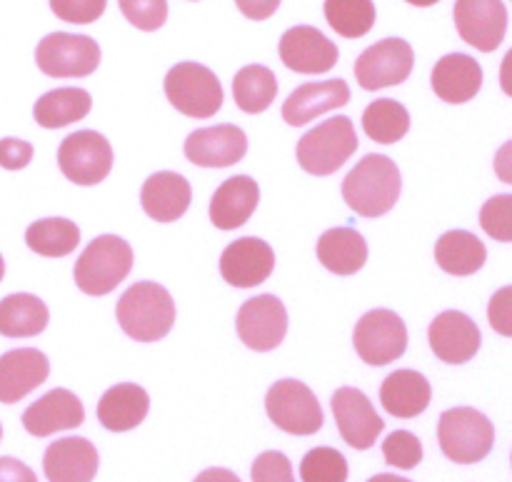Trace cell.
Segmentation results:
<instances>
[{"mask_svg": "<svg viewBox=\"0 0 512 482\" xmlns=\"http://www.w3.org/2000/svg\"><path fill=\"white\" fill-rule=\"evenodd\" d=\"M430 398H433V390H430L428 378L418 370H395L383 380V388H380L383 408L400 420L423 415L428 410Z\"/></svg>", "mask_w": 512, "mask_h": 482, "instance_id": "obj_26", "label": "cell"}, {"mask_svg": "<svg viewBox=\"0 0 512 482\" xmlns=\"http://www.w3.org/2000/svg\"><path fill=\"white\" fill-rule=\"evenodd\" d=\"M60 173L75 185H98L113 170V148L108 138L95 130H78L68 135L58 148Z\"/></svg>", "mask_w": 512, "mask_h": 482, "instance_id": "obj_10", "label": "cell"}, {"mask_svg": "<svg viewBox=\"0 0 512 482\" xmlns=\"http://www.w3.org/2000/svg\"><path fill=\"white\" fill-rule=\"evenodd\" d=\"M363 128L370 140L380 145H395L410 130V113L403 103L393 98H380L370 103L363 113Z\"/></svg>", "mask_w": 512, "mask_h": 482, "instance_id": "obj_34", "label": "cell"}, {"mask_svg": "<svg viewBox=\"0 0 512 482\" xmlns=\"http://www.w3.org/2000/svg\"><path fill=\"white\" fill-rule=\"evenodd\" d=\"M350 88L343 78L323 80V83H303L288 95L283 105V120L293 128L313 123L320 115L348 105Z\"/></svg>", "mask_w": 512, "mask_h": 482, "instance_id": "obj_21", "label": "cell"}, {"mask_svg": "<svg viewBox=\"0 0 512 482\" xmlns=\"http://www.w3.org/2000/svg\"><path fill=\"white\" fill-rule=\"evenodd\" d=\"M125 20L138 30L153 33L168 20V0H118Z\"/></svg>", "mask_w": 512, "mask_h": 482, "instance_id": "obj_39", "label": "cell"}, {"mask_svg": "<svg viewBox=\"0 0 512 482\" xmlns=\"http://www.w3.org/2000/svg\"><path fill=\"white\" fill-rule=\"evenodd\" d=\"M353 345L365 365L383 368L403 358L408 350V328L393 310H370L355 325Z\"/></svg>", "mask_w": 512, "mask_h": 482, "instance_id": "obj_8", "label": "cell"}, {"mask_svg": "<svg viewBox=\"0 0 512 482\" xmlns=\"http://www.w3.org/2000/svg\"><path fill=\"white\" fill-rule=\"evenodd\" d=\"M93 98L83 88H58L40 95L33 105V118L40 128H65L88 118Z\"/></svg>", "mask_w": 512, "mask_h": 482, "instance_id": "obj_29", "label": "cell"}, {"mask_svg": "<svg viewBox=\"0 0 512 482\" xmlns=\"http://www.w3.org/2000/svg\"><path fill=\"white\" fill-rule=\"evenodd\" d=\"M278 95V78L265 65H245L233 78V98L243 113L258 115L273 105Z\"/></svg>", "mask_w": 512, "mask_h": 482, "instance_id": "obj_32", "label": "cell"}, {"mask_svg": "<svg viewBox=\"0 0 512 482\" xmlns=\"http://www.w3.org/2000/svg\"><path fill=\"white\" fill-rule=\"evenodd\" d=\"M118 323L128 338L138 343H158L173 330L175 303L158 283H135L120 295Z\"/></svg>", "mask_w": 512, "mask_h": 482, "instance_id": "obj_2", "label": "cell"}, {"mask_svg": "<svg viewBox=\"0 0 512 482\" xmlns=\"http://www.w3.org/2000/svg\"><path fill=\"white\" fill-rule=\"evenodd\" d=\"M340 438L353 450H370L385 430L383 418L375 413L368 395L358 388H340L330 400Z\"/></svg>", "mask_w": 512, "mask_h": 482, "instance_id": "obj_14", "label": "cell"}, {"mask_svg": "<svg viewBox=\"0 0 512 482\" xmlns=\"http://www.w3.org/2000/svg\"><path fill=\"white\" fill-rule=\"evenodd\" d=\"M98 465V450L85 438L55 440L43 458L48 482H93Z\"/></svg>", "mask_w": 512, "mask_h": 482, "instance_id": "obj_23", "label": "cell"}, {"mask_svg": "<svg viewBox=\"0 0 512 482\" xmlns=\"http://www.w3.org/2000/svg\"><path fill=\"white\" fill-rule=\"evenodd\" d=\"M3 278H5V260L3 255H0V283H3Z\"/></svg>", "mask_w": 512, "mask_h": 482, "instance_id": "obj_51", "label": "cell"}, {"mask_svg": "<svg viewBox=\"0 0 512 482\" xmlns=\"http://www.w3.org/2000/svg\"><path fill=\"white\" fill-rule=\"evenodd\" d=\"M318 260L335 275H355L368 263V243L355 228H330L318 240Z\"/></svg>", "mask_w": 512, "mask_h": 482, "instance_id": "obj_28", "label": "cell"}, {"mask_svg": "<svg viewBox=\"0 0 512 482\" xmlns=\"http://www.w3.org/2000/svg\"><path fill=\"white\" fill-rule=\"evenodd\" d=\"M275 253L265 240L240 238L220 255V275L233 288H258L273 275Z\"/></svg>", "mask_w": 512, "mask_h": 482, "instance_id": "obj_18", "label": "cell"}, {"mask_svg": "<svg viewBox=\"0 0 512 482\" xmlns=\"http://www.w3.org/2000/svg\"><path fill=\"white\" fill-rule=\"evenodd\" d=\"M25 245L43 258H65L80 245V228L68 218L35 220L25 230Z\"/></svg>", "mask_w": 512, "mask_h": 482, "instance_id": "obj_33", "label": "cell"}, {"mask_svg": "<svg viewBox=\"0 0 512 482\" xmlns=\"http://www.w3.org/2000/svg\"><path fill=\"white\" fill-rule=\"evenodd\" d=\"M165 98L178 113L208 120L223 108V85L218 75L200 63H178L165 75Z\"/></svg>", "mask_w": 512, "mask_h": 482, "instance_id": "obj_5", "label": "cell"}, {"mask_svg": "<svg viewBox=\"0 0 512 482\" xmlns=\"http://www.w3.org/2000/svg\"><path fill=\"white\" fill-rule=\"evenodd\" d=\"M500 88H503L508 98H512V48L503 58V63H500Z\"/></svg>", "mask_w": 512, "mask_h": 482, "instance_id": "obj_48", "label": "cell"}, {"mask_svg": "<svg viewBox=\"0 0 512 482\" xmlns=\"http://www.w3.org/2000/svg\"><path fill=\"white\" fill-rule=\"evenodd\" d=\"M403 190L400 170L388 155H365L343 180V200L360 218H380L395 208Z\"/></svg>", "mask_w": 512, "mask_h": 482, "instance_id": "obj_1", "label": "cell"}, {"mask_svg": "<svg viewBox=\"0 0 512 482\" xmlns=\"http://www.w3.org/2000/svg\"><path fill=\"white\" fill-rule=\"evenodd\" d=\"M240 13L250 20H268L280 8V0H235Z\"/></svg>", "mask_w": 512, "mask_h": 482, "instance_id": "obj_44", "label": "cell"}, {"mask_svg": "<svg viewBox=\"0 0 512 482\" xmlns=\"http://www.w3.org/2000/svg\"><path fill=\"white\" fill-rule=\"evenodd\" d=\"M368 482H410V480L395 478V475H375V478H370Z\"/></svg>", "mask_w": 512, "mask_h": 482, "instance_id": "obj_49", "label": "cell"}, {"mask_svg": "<svg viewBox=\"0 0 512 482\" xmlns=\"http://www.w3.org/2000/svg\"><path fill=\"white\" fill-rule=\"evenodd\" d=\"M280 60L285 68L303 75L328 73L338 65L340 50L313 25H295L280 38Z\"/></svg>", "mask_w": 512, "mask_h": 482, "instance_id": "obj_15", "label": "cell"}, {"mask_svg": "<svg viewBox=\"0 0 512 482\" xmlns=\"http://www.w3.org/2000/svg\"><path fill=\"white\" fill-rule=\"evenodd\" d=\"M50 363L40 350L18 348L0 355V403L15 405L48 380Z\"/></svg>", "mask_w": 512, "mask_h": 482, "instance_id": "obj_20", "label": "cell"}, {"mask_svg": "<svg viewBox=\"0 0 512 482\" xmlns=\"http://www.w3.org/2000/svg\"><path fill=\"white\" fill-rule=\"evenodd\" d=\"M48 305L30 293H15L0 300V335L35 338L48 328Z\"/></svg>", "mask_w": 512, "mask_h": 482, "instance_id": "obj_31", "label": "cell"}, {"mask_svg": "<svg viewBox=\"0 0 512 482\" xmlns=\"http://www.w3.org/2000/svg\"><path fill=\"white\" fill-rule=\"evenodd\" d=\"M303 482H345L348 480V460L335 448H315L300 463Z\"/></svg>", "mask_w": 512, "mask_h": 482, "instance_id": "obj_36", "label": "cell"}, {"mask_svg": "<svg viewBox=\"0 0 512 482\" xmlns=\"http://www.w3.org/2000/svg\"><path fill=\"white\" fill-rule=\"evenodd\" d=\"M35 63L50 78H88L100 65V45L90 35L50 33L35 48Z\"/></svg>", "mask_w": 512, "mask_h": 482, "instance_id": "obj_9", "label": "cell"}, {"mask_svg": "<svg viewBox=\"0 0 512 482\" xmlns=\"http://www.w3.org/2000/svg\"><path fill=\"white\" fill-rule=\"evenodd\" d=\"M383 458L385 463L393 465L400 470H413L418 468L420 460H423V445L408 430H395L385 438L383 443Z\"/></svg>", "mask_w": 512, "mask_h": 482, "instance_id": "obj_38", "label": "cell"}, {"mask_svg": "<svg viewBox=\"0 0 512 482\" xmlns=\"http://www.w3.org/2000/svg\"><path fill=\"white\" fill-rule=\"evenodd\" d=\"M435 260L440 268L455 278H468L475 275L488 260L483 240L468 230H450L435 245Z\"/></svg>", "mask_w": 512, "mask_h": 482, "instance_id": "obj_30", "label": "cell"}, {"mask_svg": "<svg viewBox=\"0 0 512 482\" xmlns=\"http://www.w3.org/2000/svg\"><path fill=\"white\" fill-rule=\"evenodd\" d=\"M453 15L460 38L483 53L498 50L508 33V10L503 0H455Z\"/></svg>", "mask_w": 512, "mask_h": 482, "instance_id": "obj_13", "label": "cell"}, {"mask_svg": "<svg viewBox=\"0 0 512 482\" xmlns=\"http://www.w3.org/2000/svg\"><path fill=\"white\" fill-rule=\"evenodd\" d=\"M108 0H50V10L65 23L90 25L105 13Z\"/></svg>", "mask_w": 512, "mask_h": 482, "instance_id": "obj_40", "label": "cell"}, {"mask_svg": "<svg viewBox=\"0 0 512 482\" xmlns=\"http://www.w3.org/2000/svg\"><path fill=\"white\" fill-rule=\"evenodd\" d=\"M133 270V248L118 235H100L90 240L80 253L73 275L75 285L85 295H108L123 283Z\"/></svg>", "mask_w": 512, "mask_h": 482, "instance_id": "obj_3", "label": "cell"}, {"mask_svg": "<svg viewBox=\"0 0 512 482\" xmlns=\"http://www.w3.org/2000/svg\"><path fill=\"white\" fill-rule=\"evenodd\" d=\"M0 440H3V425H0Z\"/></svg>", "mask_w": 512, "mask_h": 482, "instance_id": "obj_52", "label": "cell"}, {"mask_svg": "<svg viewBox=\"0 0 512 482\" xmlns=\"http://www.w3.org/2000/svg\"><path fill=\"white\" fill-rule=\"evenodd\" d=\"M0 482H38L33 470L15 458H0Z\"/></svg>", "mask_w": 512, "mask_h": 482, "instance_id": "obj_45", "label": "cell"}, {"mask_svg": "<svg viewBox=\"0 0 512 482\" xmlns=\"http://www.w3.org/2000/svg\"><path fill=\"white\" fill-rule=\"evenodd\" d=\"M488 320L495 333L512 338V285H505L490 298Z\"/></svg>", "mask_w": 512, "mask_h": 482, "instance_id": "obj_42", "label": "cell"}, {"mask_svg": "<svg viewBox=\"0 0 512 482\" xmlns=\"http://www.w3.org/2000/svg\"><path fill=\"white\" fill-rule=\"evenodd\" d=\"M270 423L290 435H315L323 428V408L313 390L300 380H278L265 395Z\"/></svg>", "mask_w": 512, "mask_h": 482, "instance_id": "obj_7", "label": "cell"}, {"mask_svg": "<svg viewBox=\"0 0 512 482\" xmlns=\"http://www.w3.org/2000/svg\"><path fill=\"white\" fill-rule=\"evenodd\" d=\"M480 228L498 243H512V195H495L480 208Z\"/></svg>", "mask_w": 512, "mask_h": 482, "instance_id": "obj_37", "label": "cell"}, {"mask_svg": "<svg viewBox=\"0 0 512 482\" xmlns=\"http://www.w3.org/2000/svg\"><path fill=\"white\" fill-rule=\"evenodd\" d=\"M495 175H498L505 185H512V140L500 145V150L495 153Z\"/></svg>", "mask_w": 512, "mask_h": 482, "instance_id": "obj_46", "label": "cell"}, {"mask_svg": "<svg viewBox=\"0 0 512 482\" xmlns=\"http://www.w3.org/2000/svg\"><path fill=\"white\" fill-rule=\"evenodd\" d=\"M375 3L373 0H325V20L343 38H363L373 30Z\"/></svg>", "mask_w": 512, "mask_h": 482, "instance_id": "obj_35", "label": "cell"}, {"mask_svg": "<svg viewBox=\"0 0 512 482\" xmlns=\"http://www.w3.org/2000/svg\"><path fill=\"white\" fill-rule=\"evenodd\" d=\"M405 3L415 5V8H430V5L440 3V0H405Z\"/></svg>", "mask_w": 512, "mask_h": 482, "instance_id": "obj_50", "label": "cell"}, {"mask_svg": "<svg viewBox=\"0 0 512 482\" xmlns=\"http://www.w3.org/2000/svg\"><path fill=\"white\" fill-rule=\"evenodd\" d=\"M415 53L408 40L385 38L355 60V78L363 90H383L405 83L413 73Z\"/></svg>", "mask_w": 512, "mask_h": 482, "instance_id": "obj_11", "label": "cell"}, {"mask_svg": "<svg viewBox=\"0 0 512 482\" xmlns=\"http://www.w3.org/2000/svg\"><path fill=\"white\" fill-rule=\"evenodd\" d=\"M435 95L443 103L463 105L470 103L483 88V68L475 58L465 53H450L435 63L430 75Z\"/></svg>", "mask_w": 512, "mask_h": 482, "instance_id": "obj_22", "label": "cell"}, {"mask_svg": "<svg viewBox=\"0 0 512 482\" xmlns=\"http://www.w3.org/2000/svg\"><path fill=\"white\" fill-rule=\"evenodd\" d=\"M35 150L28 140L3 138L0 140V168L5 170H23L33 160Z\"/></svg>", "mask_w": 512, "mask_h": 482, "instance_id": "obj_43", "label": "cell"}, {"mask_svg": "<svg viewBox=\"0 0 512 482\" xmlns=\"http://www.w3.org/2000/svg\"><path fill=\"white\" fill-rule=\"evenodd\" d=\"M438 443L448 460L473 465L488 458L493 450L495 428L480 410L453 408L440 415Z\"/></svg>", "mask_w": 512, "mask_h": 482, "instance_id": "obj_6", "label": "cell"}, {"mask_svg": "<svg viewBox=\"0 0 512 482\" xmlns=\"http://www.w3.org/2000/svg\"><path fill=\"white\" fill-rule=\"evenodd\" d=\"M260 203V188L250 175L228 178L210 200V220L220 230L243 228Z\"/></svg>", "mask_w": 512, "mask_h": 482, "instance_id": "obj_25", "label": "cell"}, {"mask_svg": "<svg viewBox=\"0 0 512 482\" xmlns=\"http://www.w3.org/2000/svg\"><path fill=\"white\" fill-rule=\"evenodd\" d=\"M235 328L245 348L270 353L288 335V310L275 295H258L240 308Z\"/></svg>", "mask_w": 512, "mask_h": 482, "instance_id": "obj_12", "label": "cell"}, {"mask_svg": "<svg viewBox=\"0 0 512 482\" xmlns=\"http://www.w3.org/2000/svg\"><path fill=\"white\" fill-rule=\"evenodd\" d=\"M85 420V408L70 390L55 388L35 400L23 413L25 433L33 438H48V435L63 433V430L80 428Z\"/></svg>", "mask_w": 512, "mask_h": 482, "instance_id": "obj_19", "label": "cell"}, {"mask_svg": "<svg viewBox=\"0 0 512 482\" xmlns=\"http://www.w3.org/2000/svg\"><path fill=\"white\" fill-rule=\"evenodd\" d=\"M355 150H358V133L353 120L335 115L315 125L298 140V163L305 173L325 178L338 173L353 158Z\"/></svg>", "mask_w": 512, "mask_h": 482, "instance_id": "obj_4", "label": "cell"}, {"mask_svg": "<svg viewBox=\"0 0 512 482\" xmlns=\"http://www.w3.org/2000/svg\"><path fill=\"white\" fill-rule=\"evenodd\" d=\"M150 410V395L135 383H120L105 390L98 403V420L110 433H128L138 428Z\"/></svg>", "mask_w": 512, "mask_h": 482, "instance_id": "obj_27", "label": "cell"}, {"mask_svg": "<svg viewBox=\"0 0 512 482\" xmlns=\"http://www.w3.org/2000/svg\"><path fill=\"white\" fill-rule=\"evenodd\" d=\"M193 482H240V478L235 473H230V470L210 468V470H203V473H200Z\"/></svg>", "mask_w": 512, "mask_h": 482, "instance_id": "obj_47", "label": "cell"}, {"mask_svg": "<svg viewBox=\"0 0 512 482\" xmlns=\"http://www.w3.org/2000/svg\"><path fill=\"white\" fill-rule=\"evenodd\" d=\"M248 153V135L238 125L200 128L185 140V158L198 168H230Z\"/></svg>", "mask_w": 512, "mask_h": 482, "instance_id": "obj_16", "label": "cell"}, {"mask_svg": "<svg viewBox=\"0 0 512 482\" xmlns=\"http://www.w3.org/2000/svg\"><path fill=\"white\" fill-rule=\"evenodd\" d=\"M428 340L435 358L448 365H465L478 355L483 335L473 318L460 310H445L430 323Z\"/></svg>", "mask_w": 512, "mask_h": 482, "instance_id": "obj_17", "label": "cell"}, {"mask_svg": "<svg viewBox=\"0 0 512 482\" xmlns=\"http://www.w3.org/2000/svg\"><path fill=\"white\" fill-rule=\"evenodd\" d=\"M250 475H253V482H295L293 465L278 450H268V453L258 455Z\"/></svg>", "mask_w": 512, "mask_h": 482, "instance_id": "obj_41", "label": "cell"}, {"mask_svg": "<svg viewBox=\"0 0 512 482\" xmlns=\"http://www.w3.org/2000/svg\"><path fill=\"white\" fill-rule=\"evenodd\" d=\"M193 200V188L188 180L178 173H155L145 180L143 193H140V203L143 210L155 220V223H175L183 218Z\"/></svg>", "mask_w": 512, "mask_h": 482, "instance_id": "obj_24", "label": "cell"}]
</instances>
